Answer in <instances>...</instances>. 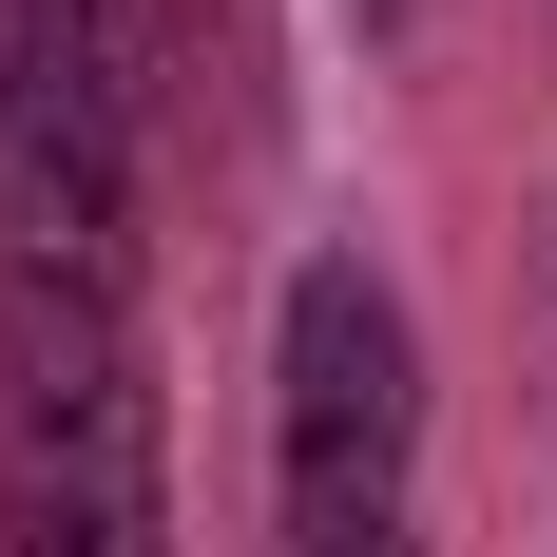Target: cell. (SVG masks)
<instances>
[{
    "instance_id": "2",
    "label": "cell",
    "mask_w": 557,
    "mask_h": 557,
    "mask_svg": "<svg viewBox=\"0 0 557 557\" xmlns=\"http://www.w3.org/2000/svg\"><path fill=\"white\" fill-rule=\"evenodd\" d=\"M404 481H423V346H404V288L366 250H308L270 327V557H404Z\"/></svg>"
},
{
    "instance_id": "3",
    "label": "cell",
    "mask_w": 557,
    "mask_h": 557,
    "mask_svg": "<svg viewBox=\"0 0 557 557\" xmlns=\"http://www.w3.org/2000/svg\"><path fill=\"white\" fill-rule=\"evenodd\" d=\"M115 193H135L115 0H0V250L115 270Z\"/></svg>"
},
{
    "instance_id": "1",
    "label": "cell",
    "mask_w": 557,
    "mask_h": 557,
    "mask_svg": "<svg viewBox=\"0 0 557 557\" xmlns=\"http://www.w3.org/2000/svg\"><path fill=\"white\" fill-rule=\"evenodd\" d=\"M0 557H173L154 346L77 250H0Z\"/></svg>"
}]
</instances>
